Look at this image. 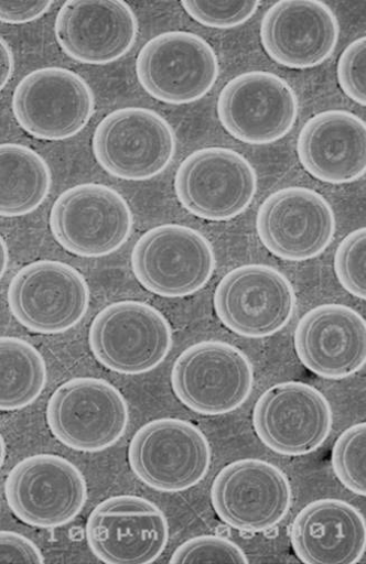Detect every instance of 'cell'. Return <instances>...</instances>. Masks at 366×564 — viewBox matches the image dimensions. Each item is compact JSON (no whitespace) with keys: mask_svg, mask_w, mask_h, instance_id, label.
<instances>
[{"mask_svg":"<svg viewBox=\"0 0 366 564\" xmlns=\"http://www.w3.org/2000/svg\"><path fill=\"white\" fill-rule=\"evenodd\" d=\"M94 153L110 175L148 181L162 174L176 153L171 124L146 108H122L108 115L94 135Z\"/></svg>","mask_w":366,"mask_h":564,"instance_id":"1","label":"cell"},{"mask_svg":"<svg viewBox=\"0 0 366 564\" xmlns=\"http://www.w3.org/2000/svg\"><path fill=\"white\" fill-rule=\"evenodd\" d=\"M95 358L126 376L155 370L173 345L172 328L157 308L139 302H119L103 310L89 334Z\"/></svg>","mask_w":366,"mask_h":564,"instance_id":"2","label":"cell"},{"mask_svg":"<svg viewBox=\"0 0 366 564\" xmlns=\"http://www.w3.org/2000/svg\"><path fill=\"white\" fill-rule=\"evenodd\" d=\"M50 226L66 251L83 258H101L128 241L133 219L128 203L117 191L101 184H82L55 200Z\"/></svg>","mask_w":366,"mask_h":564,"instance_id":"3","label":"cell"},{"mask_svg":"<svg viewBox=\"0 0 366 564\" xmlns=\"http://www.w3.org/2000/svg\"><path fill=\"white\" fill-rule=\"evenodd\" d=\"M47 422L53 436L64 446L98 453L125 435L129 411L123 395L107 381L78 378L54 392L47 405Z\"/></svg>","mask_w":366,"mask_h":564,"instance_id":"4","label":"cell"},{"mask_svg":"<svg viewBox=\"0 0 366 564\" xmlns=\"http://www.w3.org/2000/svg\"><path fill=\"white\" fill-rule=\"evenodd\" d=\"M172 387L179 400L205 415L240 408L254 388V369L237 347L216 340L197 343L175 361Z\"/></svg>","mask_w":366,"mask_h":564,"instance_id":"5","label":"cell"},{"mask_svg":"<svg viewBox=\"0 0 366 564\" xmlns=\"http://www.w3.org/2000/svg\"><path fill=\"white\" fill-rule=\"evenodd\" d=\"M131 264L140 284L153 294L179 299L201 291L215 269L209 241L200 232L165 225L146 232L136 243Z\"/></svg>","mask_w":366,"mask_h":564,"instance_id":"6","label":"cell"},{"mask_svg":"<svg viewBox=\"0 0 366 564\" xmlns=\"http://www.w3.org/2000/svg\"><path fill=\"white\" fill-rule=\"evenodd\" d=\"M136 74L151 97L180 106L205 97L218 78L219 67L205 40L189 32H168L141 48Z\"/></svg>","mask_w":366,"mask_h":564,"instance_id":"7","label":"cell"},{"mask_svg":"<svg viewBox=\"0 0 366 564\" xmlns=\"http://www.w3.org/2000/svg\"><path fill=\"white\" fill-rule=\"evenodd\" d=\"M204 434L180 419H159L141 427L129 446L134 475L153 489L177 492L197 485L211 466Z\"/></svg>","mask_w":366,"mask_h":564,"instance_id":"8","label":"cell"},{"mask_svg":"<svg viewBox=\"0 0 366 564\" xmlns=\"http://www.w3.org/2000/svg\"><path fill=\"white\" fill-rule=\"evenodd\" d=\"M257 186L254 166L241 154L223 148L194 152L175 177L181 204L193 216L208 221H229L243 215Z\"/></svg>","mask_w":366,"mask_h":564,"instance_id":"9","label":"cell"},{"mask_svg":"<svg viewBox=\"0 0 366 564\" xmlns=\"http://www.w3.org/2000/svg\"><path fill=\"white\" fill-rule=\"evenodd\" d=\"M6 494L17 518L42 529L68 524L88 500L83 473L54 455H36L19 463L9 475Z\"/></svg>","mask_w":366,"mask_h":564,"instance_id":"10","label":"cell"},{"mask_svg":"<svg viewBox=\"0 0 366 564\" xmlns=\"http://www.w3.org/2000/svg\"><path fill=\"white\" fill-rule=\"evenodd\" d=\"M90 301L86 279L58 261H39L13 279L9 303L14 317L40 334L64 333L85 317Z\"/></svg>","mask_w":366,"mask_h":564,"instance_id":"11","label":"cell"},{"mask_svg":"<svg viewBox=\"0 0 366 564\" xmlns=\"http://www.w3.org/2000/svg\"><path fill=\"white\" fill-rule=\"evenodd\" d=\"M13 111L19 124L43 140H66L77 135L95 112L90 86L77 74L62 67L33 70L18 86Z\"/></svg>","mask_w":366,"mask_h":564,"instance_id":"12","label":"cell"},{"mask_svg":"<svg viewBox=\"0 0 366 564\" xmlns=\"http://www.w3.org/2000/svg\"><path fill=\"white\" fill-rule=\"evenodd\" d=\"M215 312L230 330L248 338H265L286 327L297 306L288 279L263 264H247L229 272L214 296Z\"/></svg>","mask_w":366,"mask_h":564,"instance_id":"13","label":"cell"},{"mask_svg":"<svg viewBox=\"0 0 366 564\" xmlns=\"http://www.w3.org/2000/svg\"><path fill=\"white\" fill-rule=\"evenodd\" d=\"M215 513L243 532H263L288 514L292 492L287 476L259 459L237 460L219 473L212 485Z\"/></svg>","mask_w":366,"mask_h":564,"instance_id":"14","label":"cell"},{"mask_svg":"<svg viewBox=\"0 0 366 564\" xmlns=\"http://www.w3.org/2000/svg\"><path fill=\"white\" fill-rule=\"evenodd\" d=\"M217 116L224 128L249 145L282 139L299 117V100L281 78L252 70L233 79L219 94Z\"/></svg>","mask_w":366,"mask_h":564,"instance_id":"15","label":"cell"},{"mask_svg":"<svg viewBox=\"0 0 366 564\" xmlns=\"http://www.w3.org/2000/svg\"><path fill=\"white\" fill-rule=\"evenodd\" d=\"M333 413L326 398L300 382L273 386L258 400L254 427L259 440L283 456H304L329 438Z\"/></svg>","mask_w":366,"mask_h":564,"instance_id":"16","label":"cell"},{"mask_svg":"<svg viewBox=\"0 0 366 564\" xmlns=\"http://www.w3.org/2000/svg\"><path fill=\"white\" fill-rule=\"evenodd\" d=\"M262 245L276 257L305 261L322 254L333 241V208L317 192L305 187L279 189L265 199L257 216Z\"/></svg>","mask_w":366,"mask_h":564,"instance_id":"17","label":"cell"},{"mask_svg":"<svg viewBox=\"0 0 366 564\" xmlns=\"http://www.w3.org/2000/svg\"><path fill=\"white\" fill-rule=\"evenodd\" d=\"M170 536L161 509L138 497H115L100 503L87 524L96 556L108 564H150L164 552Z\"/></svg>","mask_w":366,"mask_h":564,"instance_id":"18","label":"cell"},{"mask_svg":"<svg viewBox=\"0 0 366 564\" xmlns=\"http://www.w3.org/2000/svg\"><path fill=\"white\" fill-rule=\"evenodd\" d=\"M137 35L136 15L122 0H69L55 22L63 52L85 64L120 59L132 48Z\"/></svg>","mask_w":366,"mask_h":564,"instance_id":"19","label":"cell"},{"mask_svg":"<svg viewBox=\"0 0 366 564\" xmlns=\"http://www.w3.org/2000/svg\"><path fill=\"white\" fill-rule=\"evenodd\" d=\"M340 26L335 14L319 0H281L263 17L261 43L267 54L289 68H312L336 48Z\"/></svg>","mask_w":366,"mask_h":564,"instance_id":"20","label":"cell"},{"mask_svg":"<svg viewBox=\"0 0 366 564\" xmlns=\"http://www.w3.org/2000/svg\"><path fill=\"white\" fill-rule=\"evenodd\" d=\"M295 347L302 364L319 377L348 378L366 362V323L349 307L319 306L301 319Z\"/></svg>","mask_w":366,"mask_h":564,"instance_id":"21","label":"cell"},{"mask_svg":"<svg viewBox=\"0 0 366 564\" xmlns=\"http://www.w3.org/2000/svg\"><path fill=\"white\" fill-rule=\"evenodd\" d=\"M298 153L303 167L329 184L357 181L366 171V126L344 110L321 112L303 127Z\"/></svg>","mask_w":366,"mask_h":564,"instance_id":"22","label":"cell"},{"mask_svg":"<svg viewBox=\"0 0 366 564\" xmlns=\"http://www.w3.org/2000/svg\"><path fill=\"white\" fill-rule=\"evenodd\" d=\"M291 543L304 563L354 564L365 552V520L346 502L320 500L299 514Z\"/></svg>","mask_w":366,"mask_h":564,"instance_id":"23","label":"cell"},{"mask_svg":"<svg viewBox=\"0 0 366 564\" xmlns=\"http://www.w3.org/2000/svg\"><path fill=\"white\" fill-rule=\"evenodd\" d=\"M51 185V171L42 156L22 145H0V217L32 214L47 197Z\"/></svg>","mask_w":366,"mask_h":564,"instance_id":"24","label":"cell"},{"mask_svg":"<svg viewBox=\"0 0 366 564\" xmlns=\"http://www.w3.org/2000/svg\"><path fill=\"white\" fill-rule=\"evenodd\" d=\"M47 380L45 361L30 343L0 337V410L13 411L32 404Z\"/></svg>","mask_w":366,"mask_h":564,"instance_id":"25","label":"cell"},{"mask_svg":"<svg viewBox=\"0 0 366 564\" xmlns=\"http://www.w3.org/2000/svg\"><path fill=\"white\" fill-rule=\"evenodd\" d=\"M340 481L356 496H366V426L359 423L337 440L332 458Z\"/></svg>","mask_w":366,"mask_h":564,"instance_id":"26","label":"cell"},{"mask_svg":"<svg viewBox=\"0 0 366 564\" xmlns=\"http://www.w3.org/2000/svg\"><path fill=\"white\" fill-rule=\"evenodd\" d=\"M182 7L197 23L219 30L240 26L248 22L257 12L259 2H217V0H183Z\"/></svg>","mask_w":366,"mask_h":564,"instance_id":"27","label":"cell"},{"mask_svg":"<svg viewBox=\"0 0 366 564\" xmlns=\"http://www.w3.org/2000/svg\"><path fill=\"white\" fill-rule=\"evenodd\" d=\"M172 564L230 563L248 564L245 552L235 542L222 536L204 535L189 540L173 554Z\"/></svg>","mask_w":366,"mask_h":564,"instance_id":"28","label":"cell"},{"mask_svg":"<svg viewBox=\"0 0 366 564\" xmlns=\"http://www.w3.org/2000/svg\"><path fill=\"white\" fill-rule=\"evenodd\" d=\"M365 239L364 228L352 232L342 241L335 254V271L341 285L363 301L366 299Z\"/></svg>","mask_w":366,"mask_h":564,"instance_id":"29","label":"cell"},{"mask_svg":"<svg viewBox=\"0 0 366 564\" xmlns=\"http://www.w3.org/2000/svg\"><path fill=\"white\" fill-rule=\"evenodd\" d=\"M366 39L351 43L337 67L338 83L345 95L360 106L366 105Z\"/></svg>","mask_w":366,"mask_h":564,"instance_id":"30","label":"cell"},{"mask_svg":"<svg viewBox=\"0 0 366 564\" xmlns=\"http://www.w3.org/2000/svg\"><path fill=\"white\" fill-rule=\"evenodd\" d=\"M0 563L42 564L44 557L28 538L15 532L0 531Z\"/></svg>","mask_w":366,"mask_h":564,"instance_id":"31","label":"cell"},{"mask_svg":"<svg viewBox=\"0 0 366 564\" xmlns=\"http://www.w3.org/2000/svg\"><path fill=\"white\" fill-rule=\"evenodd\" d=\"M51 0L37 2H8L0 0V22L7 24H26L42 18L52 7Z\"/></svg>","mask_w":366,"mask_h":564,"instance_id":"32","label":"cell"},{"mask_svg":"<svg viewBox=\"0 0 366 564\" xmlns=\"http://www.w3.org/2000/svg\"><path fill=\"white\" fill-rule=\"evenodd\" d=\"M14 73V56L9 44L0 37V91L11 80Z\"/></svg>","mask_w":366,"mask_h":564,"instance_id":"33","label":"cell"},{"mask_svg":"<svg viewBox=\"0 0 366 564\" xmlns=\"http://www.w3.org/2000/svg\"><path fill=\"white\" fill-rule=\"evenodd\" d=\"M8 265H9L8 246L4 241V239L2 238V236H0V279L3 278V275L8 269Z\"/></svg>","mask_w":366,"mask_h":564,"instance_id":"34","label":"cell"},{"mask_svg":"<svg viewBox=\"0 0 366 564\" xmlns=\"http://www.w3.org/2000/svg\"><path fill=\"white\" fill-rule=\"evenodd\" d=\"M6 456H7L6 443H4L2 435H0V468H2V466L4 464Z\"/></svg>","mask_w":366,"mask_h":564,"instance_id":"35","label":"cell"}]
</instances>
